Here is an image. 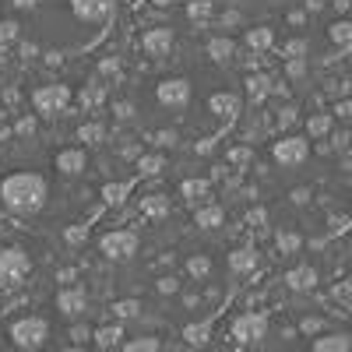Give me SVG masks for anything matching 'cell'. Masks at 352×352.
<instances>
[{
	"instance_id": "7a4b0ae2",
	"label": "cell",
	"mask_w": 352,
	"mask_h": 352,
	"mask_svg": "<svg viewBox=\"0 0 352 352\" xmlns=\"http://www.w3.org/2000/svg\"><path fill=\"white\" fill-rule=\"evenodd\" d=\"M46 197H50V187H46L43 176L32 173V169H18V173H11V176L0 180V204H4L11 215H21V219L39 215Z\"/></svg>"
},
{
	"instance_id": "484cf974",
	"label": "cell",
	"mask_w": 352,
	"mask_h": 352,
	"mask_svg": "<svg viewBox=\"0 0 352 352\" xmlns=\"http://www.w3.org/2000/svg\"><path fill=\"white\" fill-rule=\"evenodd\" d=\"M212 11H215L212 0H201V4H190V8H187V18H190V21H197V25H204V21L212 18Z\"/></svg>"
},
{
	"instance_id": "7402d4cb",
	"label": "cell",
	"mask_w": 352,
	"mask_h": 352,
	"mask_svg": "<svg viewBox=\"0 0 352 352\" xmlns=\"http://www.w3.org/2000/svg\"><path fill=\"white\" fill-rule=\"evenodd\" d=\"M254 264H257V254H254V250H232V254H229V268L236 272V275L250 272Z\"/></svg>"
},
{
	"instance_id": "836d02e7",
	"label": "cell",
	"mask_w": 352,
	"mask_h": 352,
	"mask_svg": "<svg viewBox=\"0 0 352 352\" xmlns=\"http://www.w3.org/2000/svg\"><path fill=\"white\" fill-rule=\"evenodd\" d=\"M307 127H310V134H324V131L331 127V116H314Z\"/></svg>"
},
{
	"instance_id": "7bdbcfd3",
	"label": "cell",
	"mask_w": 352,
	"mask_h": 352,
	"mask_svg": "<svg viewBox=\"0 0 352 352\" xmlns=\"http://www.w3.org/2000/svg\"><path fill=\"white\" fill-rule=\"evenodd\" d=\"M60 352H85V349H78V345H71V349H60Z\"/></svg>"
},
{
	"instance_id": "d4e9b609",
	"label": "cell",
	"mask_w": 352,
	"mask_h": 352,
	"mask_svg": "<svg viewBox=\"0 0 352 352\" xmlns=\"http://www.w3.org/2000/svg\"><path fill=\"white\" fill-rule=\"evenodd\" d=\"M212 272V261L204 257V254H194V257H187V275L190 278H204Z\"/></svg>"
},
{
	"instance_id": "ab89813d",
	"label": "cell",
	"mask_w": 352,
	"mask_h": 352,
	"mask_svg": "<svg viewBox=\"0 0 352 352\" xmlns=\"http://www.w3.org/2000/svg\"><path fill=\"white\" fill-rule=\"evenodd\" d=\"M173 141H176V134H166V131L155 134V144H173Z\"/></svg>"
},
{
	"instance_id": "277c9868",
	"label": "cell",
	"mask_w": 352,
	"mask_h": 352,
	"mask_svg": "<svg viewBox=\"0 0 352 352\" xmlns=\"http://www.w3.org/2000/svg\"><path fill=\"white\" fill-rule=\"evenodd\" d=\"M71 99H74L71 85H60V81H50V85L32 88V109L39 116H60L71 106Z\"/></svg>"
},
{
	"instance_id": "83f0119b",
	"label": "cell",
	"mask_w": 352,
	"mask_h": 352,
	"mask_svg": "<svg viewBox=\"0 0 352 352\" xmlns=\"http://www.w3.org/2000/svg\"><path fill=\"white\" fill-rule=\"evenodd\" d=\"M285 282H289L292 289H307V285H314V272H310V268H296V272L285 275Z\"/></svg>"
},
{
	"instance_id": "5b68a950",
	"label": "cell",
	"mask_w": 352,
	"mask_h": 352,
	"mask_svg": "<svg viewBox=\"0 0 352 352\" xmlns=\"http://www.w3.org/2000/svg\"><path fill=\"white\" fill-rule=\"evenodd\" d=\"M99 250L109 261H131L138 254V232L134 229H113L99 240Z\"/></svg>"
},
{
	"instance_id": "8fae6325",
	"label": "cell",
	"mask_w": 352,
	"mask_h": 352,
	"mask_svg": "<svg viewBox=\"0 0 352 352\" xmlns=\"http://www.w3.org/2000/svg\"><path fill=\"white\" fill-rule=\"evenodd\" d=\"M141 50L148 53V56H166L173 50V28H166V25L148 28V32L141 36Z\"/></svg>"
},
{
	"instance_id": "9c48e42d",
	"label": "cell",
	"mask_w": 352,
	"mask_h": 352,
	"mask_svg": "<svg viewBox=\"0 0 352 352\" xmlns=\"http://www.w3.org/2000/svg\"><path fill=\"white\" fill-rule=\"evenodd\" d=\"M264 335H268V317L264 314H243L232 320V338L243 345H257Z\"/></svg>"
},
{
	"instance_id": "60d3db41",
	"label": "cell",
	"mask_w": 352,
	"mask_h": 352,
	"mask_svg": "<svg viewBox=\"0 0 352 352\" xmlns=\"http://www.w3.org/2000/svg\"><path fill=\"white\" fill-rule=\"evenodd\" d=\"M85 229H88V226H85ZM85 229H67V240H71V243H78V240L85 236Z\"/></svg>"
},
{
	"instance_id": "5bb4252c",
	"label": "cell",
	"mask_w": 352,
	"mask_h": 352,
	"mask_svg": "<svg viewBox=\"0 0 352 352\" xmlns=\"http://www.w3.org/2000/svg\"><path fill=\"white\" fill-rule=\"evenodd\" d=\"M310 352H352V338H349V335H338V331L317 335V338L310 342Z\"/></svg>"
},
{
	"instance_id": "8d00e7d4",
	"label": "cell",
	"mask_w": 352,
	"mask_h": 352,
	"mask_svg": "<svg viewBox=\"0 0 352 352\" xmlns=\"http://www.w3.org/2000/svg\"><path fill=\"white\" fill-rule=\"evenodd\" d=\"M247 159H250V148H232V152H229V162H232V166H243Z\"/></svg>"
},
{
	"instance_id": "1f68e13d",
	"label": "cell",
	"mask_w": 352,
	"mask_h": 352,
	"mask_svg": "<svg viewBox=\"0 0 352 352\" xmlns=\"http://www.w3.org/2000/svg\"><path fill=\"white\" fill-rule=\"evenodd\" d=\"M138 310H141V307H138L134 300H124V303H116V307H113V314H116V317H120V320H127V317H134Z\"/></svg>"
},
{
	"instance_id": "f35d334b",
	"label": "cell",
	"mask_w": 352,
	"mask_h": 352,
	"mask_svg": "<svg viewBox=\"0 0 352 352\" xmlns=\"http://www.w3.org/2000/svg\"><path fill=\"white\" fill-rule=\"evenodd\" d=\"M278 247H282V250H296L300 240H296V236H278Z\"/></svg>"
},
{
	"instance_id": "d6a6232c",
	"label": "cell",
	"mask_w": 352,
	"mask_h": 352,
	"mask_svg": "<svg viewBox=\"0 0 352 352\" xmlns=\"http://www.w3.org/2000/svg\"><path fill=\"white\" fill-rule=\"evenodd\" d=\"M96 338H99V345H116V338H120V328H99Z\"/></svg>"
},
{
	"instance_id": "cb8c5ba5",
	"label": "cell",
	"mask_w": 352,
	"mask_h": 352,
	"mask_svg": "<svg viewBox=\"0 0 352 352\" xmlns=\"http://www.w3.org/2000/svg\"><path fill=\"white\" fill-rule=\"evenodd\" d=\"M268 92H272V81L264 78V74H250V78H247V96H250L254 102H261Z\"/></svg>"
},
{
	"instance_id": "52a82bcc",
	"label": "cell",
	"mask_w": 352,
	"mask_h": 352,
	"mask_svg": "<svg viewBox=\"0 0 352 352\" xmlns=\"http://www.w3.org/2000/svg\"><path fill=\"white\" fill-rule=\"evenodd\" d=\"M155 99L166 106V109H187L190 99H194V88L187 78H162L155 85Z\"/></svg>"
},
{
	"instance_id": "9a60e30c",
	"label": "cell",
	"mask_w": 352,
	"mask_h": 352,
	"mask_svg": "<svg viewBox=\"0 0 352 352\" xmlns=\"http://www.w3.org/2000/svg\"><path fill=\"white\" fill-rule=\"evenodd\" d=\"M85 307H88V300H85L81 289H60V292H56V310H64L67 317L85 314Z\"/></svg>"
},
{
	"instance_id": "7c38bea8",
	"label": "cell",
	"mask_w": 352,
	"mask_h": 352,
	"mask_svg": "<svg viewBox=\"0 0 352 352\" xmlns=\"http://www.w3.org/2000/svg\"><path fill=\"white\" fill-rule=\"evenodd\" d=\"M53 166L64 176H81L88 169V155H85V148H60L53 155Z\"/></svg>"
},
{
	"instance_id": "2e32d148",
	"label": "cell",
	"mask_w": 352,
	"mask_h": 352,
	"mask_svg": "<svg viewBox=\"0 0 352 352\" xmlns=\"http://www.w3.org/2000/svg\"><path fill=\"white\" fill-rule=\"evenodd\" d=\"M194 222H197L201 229H219V226L226 222V212L219 208V204L204 201V204H197V208H194Z\"/></svg>"
},
{
	"instance_id": "e575fe53",
	"label": "cell",
	"mask_w": 352,
	"mask_h": 352,
	"mask_svg": "<svg viewBox=\"0 0 352 352\" xmlns=\"http://www.w3.org/2000/svg\"><path fill=\"white\" fill-rule=\"evenodd\" d=\"M331 39H352V25L349 21H342V25H331Z\"/></svg>"
},
{
	"instance_id": "44dd1931",
	"label": "cell",
	"mask_w": 352,
	"mask_h": 352,
	"mask_svg": "<svg viewBox=\"0 0 352 352\" xmlns=\"http://www.w3.org/2000/svg\"><path fill=\"white\" fill-rule=\"evenodd\" d=\"M131 190H134V184H131V180H120V184H106V187H102V201H106V204H124Z\"/></svg>"
},
{
	"instance_id": "4316f807",
	"label": "cell",
	"mask_w": 352,
	"mask_h": 352,
	"mask_svg": "<svg viewBox=\"0 0 352 352\" xmlns=\"http://www.w3.org/2000/svg\"><path fill=\"white\" fill-rule=\"evenodd\" d=\"M21 36V21L18 18H0V43H14Z\"/></svg>"
},
{
	"instance_id": "e0dca14e",
	"label": "cell",
	"mask_w": 352,
	"mask_h": 352,
	"mask_svg": "<svg viewBox=\"0 0 352 352\" xmlns=\"http://www.w3.org/2000/svg\"><path fill=\"white\" fill-rule=\"evenodd\" d=\"M208 56L215 64H229L232 56H236V43H232L229 36H212L208 39Z\"/></svg>"
},
{
	"instance_id": "ba28073f",
	"label": "cell",
	"mask_w": 352,
	"mask_h": 352,
	"mask_svg": "<svg viewBox=\"0 0 352 352\" xmlns=\"http://www.w3.org/2000/svg\"><path fill=\"white\" fill-rule=\"evenodd\" d=\"M11 338H14L18 349H39L50 338V324L43 317H21V320H14Z\"/></svg>"
},
{
	"instance_id": "b9f144b4",
	"label": "cell",
	"mask_w": 352,
	"mask_h": 352,
	"mask_svg": "<svg viewBox=\"0 0 352 352\" xmlns=\"http://www.w3.org/2000/svg\"><path fill=\"white\" fill-rule=\"evenodd\" d=\"M159 292H176V282H173V278H162V282H159Z\"/></svg>"
},
{
	"instance_id": "6da1fadb",
	"label": "cell",
	"mask_w": 352,
	"mask_h": 352,
	"mask_svg": "<svg viewBox=\"0 0 352 352\" xmlns=\"http://www.w3.org/2000/svg\"><path fill=\"white\" fill-rule=\"evenodd\" d=\"M0 8L21 14V32L46 56H74L99 46L116 18V0H0Z\"/></svg>"
},
{
	"instance_id": "f546056e",
	"label": "cell",
	"mask_w": 352,
	"mask_h": 352,
	"mask_svg": "<svg viewBox=\"0 0 352 352\" xmlns=\"http://www.w3.org/2000/svg\"><path fill=\"white\" fill-rule=\"evenodd\" d=\"M184 338H187L190 345H201L204 338H208V324H187V328H184Z\"/></svg>"
},
{
	"instance_id": "ffe728a7",
	"label": "cell",
	"mask_w": 352,
	"mask_h": 352,
	"mask_svg": "<svg viewBox=\"0 0 352 352\" xmlns=\"http://www.w3.org/2000/svg\"><path fill=\"white\" fill-rule=\"evenodd\" d=\"M208 180H184L180 184V194L190 201V204H204V201H208Z\"/></svg>"
},
{
	"instance_id": "4dcf8cb0",
	"label": "cell",
	"mask_w": 352,
	"mask_h": 352,
	"mask_svg": "<svg viewBox=\"0 0 352 352\" xmlns=\"http://www.w3.org/2000/svg\"><path fill=\"white\" fill-rule=\"evenodd\" d=\"M127 352H159V342L155 338H134L127 345Z\"/></svg>"
},
{
	"instance_id": "ac0fdd59",
	"label": "cell",
	"mask_w": 352,
	"mask_h": 352,
	"mask_svg": "<svg viewBox=\"0 0 352 352\" xmlns=\"http://www.w3.org/2000/svg\"><path fill=\"white\" fill-rule=\"evenodd\" d=\"M243 43L250 50H268L275 43V32H272V25H250L247 32H243Z\"/></svg>"
},
{
	"instance_id": "4fadbf2b",
	"label": "cell",
	"mask_w": 352,
	"mask_h": 352,
	"mask_svg": "<svg viewBox=\"0 0 352 352\" xmlns=\"http://www.w3.org/2000/svg\"><path fill=\"white\" fill-rule=\"evenodd\" d=\"M208 106H212V113L219 116V120H226V124H232L240 116V96L236 92H215L208 99Z\"/></svg>"
},
{
	"instance_id": "603a6c76",
	"label": "cell",
	"mask_w": 352,
	"mask_h": 352,
	"mask_svg": "<svg viewBox=\"0 0 352 352\" xmlns=\"http://www.w3.org/2000/svg\"><path fill=\"white\" fill-rule=\"evenodd\" d=\"M162 169H166V159H162L159 152H148V155L138 159V173H141V176H159Z\"/></svg>"
},
{
	"instance_id": "8992f818",
	"label": "cell",
	"mask_w": 352,
	"mask_h": 352,
	"mask_svg": "<svg viewBox=\"0 0 352 352\" xmlns=\"http://www.w3.org/2000/svg\"><path fill=\"white\" fill-rule=\"evenodd\" d=\"M28 254L18 247H0V289H11L28 275Z\"/></svg>"
},
{
	"instance_id": "f1b7e54d",
	"label": "cell",
	"mask_w": 352,
	"mask_h": 352,
	"mask_svg": "<svg viewBox=\"0 0 352 352\" xmlns=\"http://www.w3.org/2000/svg\"><path fill=\"white\" fill-rule=\"evenodd\" d=\"M102 124H85L81 131H78V141H85V144H96V141H102Z\"/></svg>"
},
{
	"instance_id": "74e56055",
	"label": "cell",
	"mask_w": 352,
	"mask_h": 352,
	"mask_svg": "<svg viewBox=\"0 0 352 352\" xmlns=\"http://www.w3.org/2000/svg\"><path fill=\"white\" fill-rule=\"evenodd\" d=\"M36 131V120H32V116H21V120H18V134H32Z\"/></svg>"
},
{
	"instance_id": "d590c367",
	"label": "cell",
	"mask_w": 352,
	"mask_h": 352,
	"mask_svg": "<svg viewBox=\"0 0 352 352\" xmlns=\"http://www.w3.org/2000/svg\"><path fill=\"white\" fill-rule=\"evenodd\" d=\"M285 53H289V56H296V60H300V56L307 53V43H303V39H292V43H285Z\"/></svg>"
},
{
	"instance_id": "3957f363",
	"label": "cell",
	"mask_w": 352,
	"mask_h": 352,
	"mask_svg": "<svg viewBox=\"0 0 352 352\" xmlns=\"http://www.w3.org/2000/svg\"><path fill=\"white\" fill-rule=\"evenodd\" d=\"M222 11H236L243 21H289L300 25L310 11V0H212Z\"/></svg>"
},
{
	"instance_id": "d6986e66",
	"label": "cell",
	"mask_w": 352,
	"mask_h": 352,
	"mask_svg": "<svg viewBox=\"0 0 352 352\" xmlns=\"http://www.w3.org/2000/svg\"><path fill=\"white\" fill-rule=\"evenodd\" d=\"M141 215H144V219H162V215H169V197H166V194L141 197Z\"/></svg>"
},
{
	"instance_id": "30bf717a",
	"label": "cell",
	"mask_w": 352,
	"mask_h": 352,
	"mask_svg": "<svg viewBox=\"0 0 352 352\" xmlns=\"http://www.w3.org/2000/svg\"><path fill=\"white\" fill-rule=\"evenodd\" d=\"M307 155H310V144L303 138H282V141H275V162L285 166V169L303 166Z\"/></svg>"
}]
</instances>
